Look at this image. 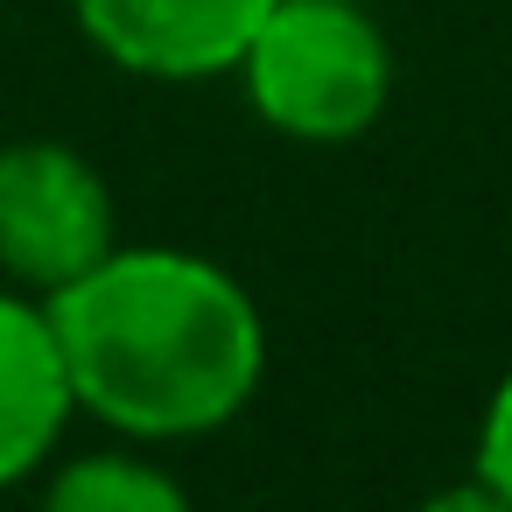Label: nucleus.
Masks as SVG:
<instances>
[{"label": "nucleus", "instance_id": "0eeeda50", "mask_svg": "<svg viewBox=\"0 0 512 512\" xmlns=\"http://www.w3.org/2000/svg\"><path fill=\"white\" fill-rule=\"evenodd\" d=\"M470 470H477L491 491L512 498V372L491 386V400H484V414H477V456H470Z\"/></svg>", "mask_w": 512, "mask_h": 512}, {"label": "nucleus", "instance_id": "f257e3e1", "mask_svg": "<svg viewBox=\"0 0 512 512\" xmlns=\"http://www.w3.org/2000/svg\"><path fill=\"white\" fill-rule=\"evenodd\" d=\"M78 414L127 442L218 435L267 372V323L239 274L190 246H113L50 295Z\"/></svg>", "mask_w": 512, "mask_h": 512}, {"label": "nucleus", "instance_id": "423d86ee", "mask_svg": "<svg viewBox=\"0 0 512 512\" xmlns=\"http://www.w3.org/2000/svg\"><path fill=\"white\" fill-rule=\"evenodd\" d=\"M36 512H197V505L162 463L99 449V456H71L64 470H50Z\"/></svg>", "mask_w": 512, "mask_h": 512}, {"label": "nucleus", "instance_id": "6e6552de", "mask_svg": "<svg viewBox=\"0 0 512 512\" xmlns=\"http://www.w3.org/2000/svg\"><path fill=\"white\" fill-rule=\"evenodd\" d=\"M414 512H512V498L505 491H491L477 470L470 477H456V484H442V491H428Z\"/></svg>", "mask_w": 512, "mask_h": 512}, {"label": "nucleus", "instance_id": "f03ea898", "mask_svg": "<svg viewBox=\"0 0 512 512\" xmlns=\"http://www.w3.org/2000/svg\"><path fill=\"white\" fill-rule=\"evenodd\" d=\"M232 78L274 134L344 148L393 106V43L365 0H274Z\"/></svg>", "mask_w": 512, "mask_h": 512}, {"label": "nucleus", "instance_id": "39448f33", "mask_svg": "<svg viewBox=\"0 0 512 512\" xmlns=\"http://www.w3.org/2000/svg\"><path fill=\"white\" fill-rule=\"evenodd\" d=\"M71 414H78V393H71L50 302L0 288V491L50 470Z\"/></svg>", "mask_w": 512, "mask_h": 512}, {"label": "nucleus", "instance_id": "7ed1b4c3", "mask_svg": "<svg viewBox=\"0 0 512 512\" xmlns=\"http://www.w3.org/2000/svg\"><path fill=\"white\" fill-rule=\"evenodd\" d=\"M120 246V204L92 155L71 141H8L0 148V274L22 295H57L85 281Z\"/></svg>", "mask_w": 512, "mask_h": 512}, {"label": "nucleus", "instance_id": "20e7f679", "mask_svg": "<svg viewBox=\"0 0 512 512\" xmlns=\"http://www.w3.org/2000/svg\"><path fill=\"white\" fill-rule=\"evenodd\" d=\"M274 0H71L78 36L127 78L204 85L239 71Z\"/></svg>", "mask_w": 512, "mask_h": 512}]
</instances>
